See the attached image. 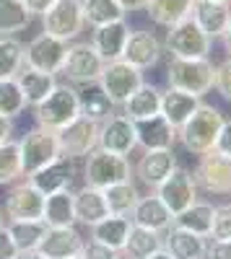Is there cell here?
<instances>
[{"label":"cell","mask_w":231,"mask_h":259,"mask_svg":"<svg viewBox=\"0 0 231 259\" xmlns=\"http://www.w3.org/2000/svg\"><path fill=\"white\" fill-rule=\"evenodd\" d=\"M226 117L211 104H200L192 112V117L187 119L179 130H177V140L182 143V148L192 156H203L216 150L221 127H223Z\"/></svg>","instance_id":"6da1fadb"},{"label":"cell","mask_w":231,"mask_h":259,"mask_svg":"<svg viewBox=\"0 0 231 259\" xmlns=\"http://www.w3.org/2000/svg\"><path fill=\"white\" fill-rule=\"evenodd\" d=\"M75 117H81V99H78V89L70 83H57L55 91L34 106L36 127L52 130V133H60Z\"/></svg>","instance_id":"7a4b0ae2"},{"label":"cell","mask_w":231,"mask_h":259,"mask_svg":"<svg viewBox=\"0 0 231 259\" xmlns=\"http://www.w3.org/2000/svg\"><path fill=\"white\" fill-rule=\"evenodd\" d=\"M213 80H216V65L211 62V57H195V60L172 57L169 70H166L169 89H179L200 99L213 89Z\"/></svg>","instance_id":"3957f363"},{"label":"cell","mask_w":231,"mask_h":259,"mask_svg":"<svg viewBox=\"0 0 231 259\" xmlns=\"http://www.w3.org/2000/svg\"><path fill=\"white\" fill-rule=\"evenodd\" d=\"M211 50H213V39L195 24L192 16L166 29L164 52H169L172 57L195 60V57H208Z\"/></svg>","instance_id":"277c9868"},{"label":"cell","mask_w":231,"mask_h":259,"mask_svg":"<svg viewBox=\"0 0 231 259\" xmlns=\"http://www.w3.org/2000/svg\"><path fill=\"white\" fill-rule=\"evenodd\" d=\"M133 177V166L128 156H117L109 153L104 148H94L86 156V166H83V182L96 187V189H107L117 182H128Z\"/></svg>","instance_id":"5b68a950"},{"label":"cell","mask_w":231,"mask_h":259,"mask_svg":"<svg viewBox=\"0 0 231 259\" xmlns=\"http://www.w3.org/2000/svg\"><path fill=\"white\" fill-rule=\"evenodd\" d=\"M18 150H21V168H24V177H31L34 171L45 168L47 163H52L60 156L57 133L45 130V127H34L18 140Z\"/></svg>","instance_id":"8992f818"},{"label":"cell","mask_w":231,"mask_h":259,"mask_svg":"<svg viewBox=\"0 0 231 259\" xmlns=\"http://www.w3.org/2000/svg\"><path fill=\"white\" fill-rule=\"evenodd\" d=\"M101 70H104V57L94 50L91 41H75V45H68L65 62H62V68H60V73L68 78V83H73V85L96 83Z\"/></svg>","instance_id":"52a82bcc"},{"label":"cell","mask_w":231,"mask_h":259,"mask_svg":"<svg viewBox=\"0 0 231 259\" xmlns=\"http://www.w3.org/2000/svg\"><path fill=\"white\" fill-rule=\"evenodd\" d=\"M96 83L114 106H122V101L143 83V70L120 57L112 62H104V70H101Z\"/></svg>","instance_id":"ba28073f"},{"label":"cell","mask_w":231,"mask_h":259,"mask_svg":"<svg viewBox=\"0 0 231 259\" xmlns=\"http://www.w3.org/2000/svg\"><path fill=\"white\" fill-rule=\"evenodd\" d=\"M42 26H45V34L57 36L62 41L78 39L86 26L81 0H57L47 13H42Z\"/></svg>","instance_id":"9c48e42d"},{"label":"cell","mask_w":231,"mask_h":259,"mask_svg":"<svg viewBox=\"0 0 231 259\" xmlns=\"http://www.w3.org/2000/svg\"><path fill=\"white\" fill-rule=\"evenodd\" d=\"M195 184L205 194H216V197H228L231 194V158L221 156L218 150L203 153L195 171Z\"/></svg>","instance_id":"30bf717a"},{"label":"cell","mask_w":231,"mask_h":259,"mask_svg":"<svg viewBox=\"0 0 231 259\" xmlns=\"http://www.w3.org/2000/svg\"><path fill=\"white\" fill-rule=\"evenodd\" d=\"M60 156L68 158H86L94 148H99V122L89 117H75L57 133Z\"/></svg>","instance_id":"8fae6325"},{"label":"cell","mask_w":231,"mask_h":259,"mask_svg":"<svg viewBox=\"0 0 231 259\" xmlns=\"http://www.w3.org/2000/svg\"><path fill=\"white\" fill-rule=\"evenodd\" d=\"M99 148L117 156H130L138 148V127L122 112H112L107 119L99 122Z\"/></svg>","instance_id":"7c38bea8"},{"label":"cell","mask_w":231,"mask_h":259,"mask_svg":"<svg viewBox=\"0 0 231 259\" xmlns=\"http://www.w3.org/2000/svg\"><path fill=\"white\" fill-rule=\"evenodd\" d=\"M156 194H159L161 202L169 207V210L174 212V218H177L182 210H187V207L198 200V184H195L192 171L177 166L172 174L156 187Z\"/></svg>","instance_id":"4fadbf2b"},{"label":"cell","mask_w":231,"mask_h":259,"mask_svg":"<svg viewBox=\"0 0 231 259\" xmlns=\"http://www.w3.org/2000/svg\"><path fill=\"white\" fill-rule=\"evenodd\" d=\"M68 55V41H62L57 36H50L42 31L39 36H34L29 45L24 47V60L26 65L36 70H45V73H60L62 62H65Z\"/></svg>","instance_id":"5bb4252c"},{"label":"cell","mask_w":231,"mask_h":259,"mask_svg":"<svg viewBox=\"0 0 231 259\" xmlns=\"http://www.w3.org/2000/svg\"><path fill=\"white\" fill-rule=\"evenodd\" d=\"M45 197L29 179L16 182L6 197V215L8 221H42L45 212Z\"/></svg>","instance_id":"9a60e30c"},{"label":"cell","mask_w":231,"mask_h":259,"mask_svg":"<svg viewBox=\"0 0 231 259\" xmlns=\"http://www.w3.org/2000/svg\"><path fill=\"white\" fill-rule=\"evenodd\" d=\"M177 168V156H174V148H159V150H143L140 161L135 163L133 174L145 184L156 189L166 177Z\"/></svg>","instance_id":"2e32d148"},{"label":"cell","mask_w":231,"mask_h":259,"mask_svg":"<svg viewBox=\"0 0 231 259\" xmlns=\"http://www.w3.org/2000/svg\"><path fill=\"white\" fill-rule=\"evenodd\" d=\"M161 55H164V41L153 31H130L122 60H128L140 70H148L153 65H159Z\"/></svg>","instance_id":"e0dca14e"},{"label":"cell","mask_w":231,"mask_h":259,"mask_svg":"<svg viewBox=\"0 0 231 259\" xmlns=\"http://www.w3.org/2000/svg\"><path fill=\"white\" fill-rule=\"evenodd\" d=\"M83 249V236L73 228V226H60V228H50L45 231L42 241L36 246L39 254H45L47 259H70L78 256Z\"/></svg>","instance_id":"ac0fdd59"},{"label":"cell","mask_w":231,"mask_h":259,"mask_svg":"<svg viewBox=\"0 0 231 259\" xmlns=\"http://www.w3.org/2000/svg\"><path fill=\"white\" fill-rule=\"evenodd\" d=\"M130 221H133V226L164 233L166 228L174 226V212L166 207L161 202V197L153 192V194H148V197H138V202L130 212Z\"/></svg>","instance_id":"d6986e66"},{"label":"cell","mask_w":231,"mask_h":259,"mask_svg":"<svg viewBox=\"0 0 231 259\" xmlns=\"http://www.w3.org/2000/svg\"><path fill=\"white\" fill-rule=\"evenodd\" d=\"M73 177H75V161L68 158V156H57L52 163L34 171V174L26 177V179L42 194H52V192H60V189H68L73 184Z\"/></svg>","instance_id":"ffe728a7"},{"label":"cell","mask_w":231,"mask_h":259,"mask_svg":"<svg viewBox=\"0 0 231 259\" xmlns=\"http://www.w3.org/2000/svg\"><path fill=\"white\" fill-rule=\"evenodd\" d=\"M164 249L169 251L174 259H205L208 239L174 223L172 228L164 231Z\"/></svg>","instance_id":"44dd1931"},{"label":"cell","mask_w":231,"mask_h":259,"mask_svg":"<svg viewBox=\"0 0 231 259\" xmlns=\"http://www.w3.org/2000/svg\"><path fill=\"white\" fill-rule=\"evenodd\" d=\"M128 36H130V26L125 21H112V24H104V26H94L91 45L104 57V62H112L122 57Z\"/></svg>","instance_id":"7402d4cb"},{"label":"cell","mask_w":231,"mask_h":259,"mask_svg":"<svg viewBox=\"0 0 231 259\" xmlns=\"http://www.w3.org/2000/svg\"><path fill=\"white\" fill-rule=\"evenodd\" d=\"M192 21L211 39H221L228 29V21H231V6L218 3V0H195Z\"/></svg>","instance_id":"603a6c76"},{"label":"cell","mask_w":231,"mask_h":259,"mask_svg":"<svg viewBox=\"0 0 231 259\" xmlns=\"http://www.w3.org/2000/svg\"><path fill=\"white\" fill-rule=\"evenodd\" d=\"M122 114L130 117L133 122H143V119H151L161 112V89H156L153 83H140L138 89L122 101Z\"/></svg>","instance_id":"cb8c5ba5"},{"label":"cell","mask_w":231,"mask_h":259,"mask_svg":"<svg viewBox=\"0 0 231 259\" xmlns=\"http://www.w3.org/2000/svg\"><path fill=\"white\" fill-rule=\"evenodd\" d=\"M73 207H75V223L83 226H94L109 215L104 189H96L91 184H83L78 192H73Z\"/></svg>","instance_id":"d4e9b609"},{"label":"cell","mask_w":231,"mask_h":259,"mask_svg":"<svg viewBox=\"0 0 231 259\" xmlns=\"http://www.w3.org/2000/svg\"><path fill=\"white\" fill-rule=\"evenodd\" d=\"M200 104H203L200 96H192V94L179 91V89H166V91H161V112L159 114L174 130H179L187 119L192 117V112Z\"/></svg>","instance_id":"484cf974"},{"label":"cell","mask_w":231,"mask_h":259,"mask_svg":"<svg viewBox=\"0 0 231 259\" xmlns=\"http://www.w3.org/2000/svg\"><path fill=\"white\" fill-rule=\"evenodd\" d=\"M21 91H24V99H26V106H36L39 101H45L52 91H55V73H45V70H36L31 65H24L16 75Z\"/></svg>","instance_id":"4316f807"},{"label":"cell","mask_w":231,"mask_h":259,"mask_svg":"<svg viewBox=\"0 0 231 259\" xmlns=\"http://www.w3.org/2000/svg\"><path fill=\"white\" fill-rule=\"evenodd\" d=\"M138 127V145H143V150H159V148H174L177 143V130L166 122L161 114L135 122Z\"/></svg>","instance_id":"83f0119b"},{"label":"cell","mask_w":231,"mask_h":259,"mask_svg":"<svg viewBox=\"0 0 231 259\" xmlns=\"http://www.w3.org/2000/svg\"><path fill=\"white\" fill-rule=\"evenodd\" d=\"M130 226H133V221L128 215H107V218H101L99 223L91 226V239L107 244L114 251H122L125 239L130 233Z\"/></svg>","instance_id":"f1b7e54d"},{"label":"cell","mask_w":231,"mask_h":259,"mask_svg":"<svg viewBox=\"0 0 231 259\" xmlns=\"http://www.w3.org/2000/svg\"><path fill=\"white\" fill-rule=\"evenodd\" d=\"M42 221L50 228L60 226H75V207H73V192L70 189H60L45 197V212Z\"/></svg>","instance_id":"f546056e"},{"label":"cell","mask_w":231,"mask_h":259,"mask_svg":"<svg viewBox=\"0 0 231 259\" xmlns=\"http://www.w3.org/2000/svg\"><path fill=\"white\" fill-rule=\"evenodd\" d=\"M192 6H195V0H151L145 6V11H148V18L156 26L169 29V26L179 24V21L190 18Z\"/></svg>","instance_id":"4dcf8cb0"},{"label":"cell","mask_w":231,"mask_h":259,"mask_svg":"<svg viewBox=\"0 0 231 259\" xmlns=\"http://www.w3.org/2000/svg\"><path fill=\"white\" fill-rule=\"evenodd\" d=\"M213 215H216V205L213 202H203V200H195L187 210H182L174 223L192 231L198 236H205V239H211V228H213Z\"/></svg>","instance_id":"1f68e13d"},{"label":"cell","mask_w":231,"mask_h":259,"mask_svg":"<svg viewBox=\"0 0 231 259\" xmlns=\"http://www.w3.org/2000/svg\"><path fill=\"white\" fill-rule=\"evenodd\" d=\"M161 246H164V233L140 228V226H130V233L125 239V246L120 254H125V259H143Z\"/></svg>","instance_id":"d6a6232c"},{"label":"cell","mask_w":231,"mask_h":259,"mask_svg":"<svg viewBox=\"0 0 231 259\" xmlns=\"http://www.w3.org/2000/svg\"><path fill=\"white\" fill-rule=\"evenodd\" d=\"M78 99H81V117L101 122V119H107L114 112V104L107 99V94L99 89V83L83 85V89L78 91Z\"/></svg>","instance_id":"836d02e7"},{"label":"cell","mask_w":231,"mask_h":259,"mask_svg":"<svg viewBox=\"0 0 231 259\" xmlns=\"http://www.w3.org/2000/svg\"><path fill=\"white\" fill-rule=\"evenodd\" d=\"M31 13L24 0H0V36H13L31 24Z\"/></svg>","instance_id":"e575fe53"},{"label":"cell","mask_w":231,"mask_h":259,"mask_svg":"<svg viewBox=\"0 0 231 259\" xmlns=\"http://www.w3.org/2000/svg\"><path fill=\"white\" fill-rule=\"evenodd\" d=\"M138 187L128 179V182H117L112 187L104 189V200H107V207H109V215H128L130 218V212L138 202Z\"/></svg>","instance_id":"d590c367"},{"label":"cell","mask_w":231,"mask_h":259,"mask_svg":"<svg viewBox=\"0 0 231 259\" xmlns=\"http://www.w3.org/2000/svg\"><path fill=\"white\" fill-rule=\"evenodd\" d=\"M81 6H83V18L91 29L112 24V21H125V16H128L117 0H81Z\"/></svg>","instance_id":"8d00e7d4"},{"label":"cell","mask_w":231,"mask_h":259,"mask_svg":"<svg viewBox=\"0 0 231 259\" xmlns=\"http://www.w3.org/2000/svg\"><path fill=\"white\" fill-rule=\"evenodd\" d=\"M8 231L13 236V244L18 246V251H34L42 241V236L47 231L45 221H8Z\"/></svg>","instance_id":"74e56055"},{"label":"cell","mask_w":231,"mask_h":259,"mask_svg":"<svg viewBox=\"0 0 231 259\" xmlns=\"http://www.w3.org/2000/svg\"><path fill=\"white\" fill-rule=\"evenodd\" d=\"M24 41H18L16 36H0V80L16 78L18 70L26 65L24 60Z\"/></svg>","instance_id":"f35d334b"},{"label":"cell","mask_w":231,"mask_h":259,"mask_svg":"<svg viewBox=\"0 0 231 259\" xmlns=\"http://www.w3.org/2000/svg\"><path fill=\"white\" fill-rule=\"evenodd\" d=\"M24 177L21 168V150H18V140H6L0 143V187L6 184H16Z\"/></svg>","instance_id":"ab89813d"},{"label":"cell","mask_w":231,"mask_h":259,"mask_svg":"<svg viewBox=\"0 0 231 259\" xmlns=\"http://www.w3.org/2000/svg\"><path fill=\"white\" fill-rule=\"evenodd\" d=\"M24 109H26V99H24L18 80L16 78L0 80V114L8 119H16L18 114H24Z\"/></svg>","instance_id":"60d3db41"},{"label":"cell","mask_w":231,"mask_h":259,"mask_svg":"<svg viewBox=\"0 0 231 259\" xmlns=\"http://www.w3.org/2000/svg\"><path fill=\"white\" fill-rule=\"evenodd\" d=\"M211 239H213V241H228V239H231V202L216 205Z\"/></svg>","instance_id":"b9f144b4"},{"label":"cell","mask_w":231,"mask_h":259,"mask_svg":"<svg viewBox=\"0 0 231 259\" xmlns=\"http://www.w3.org/2000/svg\"><path fill=\"white\" fill-rule=\"evenodd\" d=\"M213 89L221 94L223 101L231 104V57H226L223 62L216 65V80H213Z\"/></svg>","instance_id":"7bdbcfd3"},{"label":"cell","mask_w":231,"mask_h":259,"mask_svg":"<svg viewBox=\"0 0 231 259\" xmlns=\"http://www.w3.org/2000/svg\"><path fill=\"white\" fill-rule=\"evenodd\" d=\"M78 256H81V259H117L120 251L109 249L107 244H101V241L89 239V241H83V249H81Z\"/></svg>","instance_id":"ee69618b"},{"label":"cell","mask_w":231,"mask_h":259,"mask_svg":"<svg viewBox=\"0 0 231 259\" xmlns=\"http://www.w3.org/2000/svg\"><path fill=\"white\" fill-rule=\"evenodd\" d=\"M18 246L13 244V236L8 226H0V259H18Z\"/></svg>","instance_id":"f6af8a7d"},{"label":"cell","mask_w":231,"mask_h":259,"mask_svg":"<svg viewBox=\"0 0 231 259\" xmlns=\"http://www.w3.org/2000/svg\"><path fill=\"white\" fill-rule=\"evenodd\" d=\"M216 150H218L221 156L231 158V119H226V122H223V127H221V135H218Z\"/></svg>","instance_id":"bcb514c9"},{"label":"cell","mask_w":231,"mask_h":259,"mask_svg":"<svg viewBox=\"0 0 231 259\" xmlns=\"http://www.w3.org/2000/svg\"><path fill=\"white\" fill-rule=\"evenodd\" d=\"M205 259H231V239L228 241H213V244H208Z\"/></svg>","instance_id":"7dc6e473"},{"label":"cell","mask_w":231,"mask_h":259,"mask_svg":"<svg viewBox=\"0 0 231 259\" xmlns=\"http://www.w3.org/2000/svg\"><path fill=\"white\" fill-rule=\"evenodd\" d=\"M55 3H57V0H24V6L29 8V13H31V16H42V13H47Z\"/></svg>","instance_id":"c3c4849f"},{"label":"cell","mask_w":231,"mask_h":259,"mask_svg":"<svg viewBox=\"0 0 231 259\" xmlns=\"http://www.w3.org/2000/svg\"><path fill=\"white\" fill-rule=\"evenodd\" d=\"M117 3L122 6L125 13H133V11H145V6H148L151 0H117Z\"/></svg>","instance_id":"681fc988"},{"label":"cell","mask_w":231,"mask_h":259,"mask_svg":"<svg viewBox=\"0 0 231 259\" xmlns=\"http://www.w3.org/2000/svg\"><path fill=\"white\" fill-rule=\"evenodd\" d=\"M11 135H13V119H8V117L0 114V143L11 140Z\"/></svg>","instance_id":"f907efd6"},{"label":"cell","mask_w":231,"mask_h":259,"mask_svg":"<svg viewBox=\"0 0 231 259\" xmlns=\"http://www.w3.org/2000/svg\"><path fill=\"white\" fill-rule=\"evenodd\" d=\"M143 259H174V256H172L169 251H166V249L161 246V249H156L153 254H148V256H143Z\"/></svg>","instance_id":"816d5d0a"},{"label":"cell","mask_w":231,"mask_h":259,"mask_svg":"<svg viewBox=\"0 0 231 259\" xmlns=\"http://www.w3.org/2000/svg\"><path fill=\"white\" fill-rule=\"evenodd\" d=\"M221 39H223V47H226V55L231 57V21H228V29H226V34H223Z\"/></svg>","instance_id":"f5cc1de1"},{"label":"cell","mask_w":231,"mask_h":259,"mask_svg":"<svg viewBox=\"0 0 231 259\" xmlns=\"http://www.w3.org/2000/svg\"><path fill=\"white\" fill-rule=\"evenodd\" d=\"M18 259H47L45 254H39L36 249L34 251H24V254H18Z\"/></svg>","instance_id":"db71d44e"},{"label":"cell","mask_w":231,"mask_h":259,"mask_svg":"<svg viewBox=\"0 0 231 259\" xmlns=\"http://www.w3.org/2000/svg\"><path fill=\"white\" fill-rule=\"evenodd\" d=\"M0 226H6V218H3V212H0Z\"/></svg>","instance_id":"11a10c76"},{"label":"cell","mask_w":231,"mask_h":259,"mask_svg":"<svg viewBox=\"0 0 231 259\" xmlns=\"http://www.w3.org/2000/svg\"><path fill=\"white\" fill-rule=\"evenodd\" d=\"M218 3H228V6H231V0H218Z\"/></svg>","instance_id":"9f6ffc18"},{"label":"cell","mask_w":231,"mask_h":259,"mask_svg":"<svg viewBox=\"0 0 231 259\" xmlns=\"http://www.w3.org/2000/svg\"><path fill=\"white\" fill-rule=\"evenodd\" d=\"M117 259H125V256H122V254H120V256H117Z\"/></svg>","instance_id":"6f0895ef"},{"label":"cell","mask_w":231,"mask_h":259,"mask_svg":"<svg viewBox=\"0 0 231 259\" xmlns=\"http://www.w3.org/2000/svg\"><path fill=\"white\" fill-rule=\"evenodd\" d=\"M70 259H81V256H70Z\"/></svg>","instance_id":"680465c9"}]
</instances>
